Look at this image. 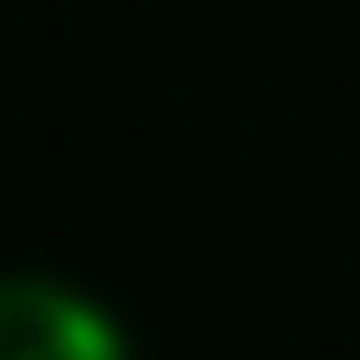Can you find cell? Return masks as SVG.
<instances>
[{
  "label": "cell",
  "mask_w": 360,
  "mask_h": 360,
  "mask_svg": "<svg viewBox=\"0 0 360 360\" xmlns=\"http://www.w3.org/2000/svg\"><path fill=\"white\" fill-rule=\"evenodd\" d=\"M0 360H123V343L79 290L0 281Z\"/></svg>",
  "instance_id": "6da1fadb"
}]
</instances>
